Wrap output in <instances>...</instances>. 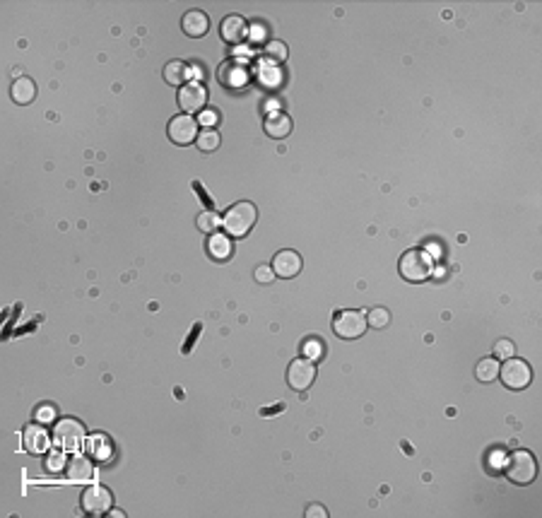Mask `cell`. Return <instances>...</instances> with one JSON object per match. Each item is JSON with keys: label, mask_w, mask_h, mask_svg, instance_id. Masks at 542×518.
<instances>
[{"label": "cell", "mask_w": 542, "mask_h": 518, "mask_svg": "<svg viewBox=\"0 0 542 518\" xmlns=\"http://www.w3.org/2000/svg\"><path fill=\"white\" fill-rule=\"evenodd\" d=\"M253 278H256L261 285H268L275 280V270H273V266H258L256 273H253Z\"/></svg>", "instance_id": "obj_29"}, {"label": "cell", "mask_w": 542, "mask_h": 518, "mask_svg": "<svg viewBox=\"0 0 542 518\" xmlns=\"http://www.w3.org/2000/svg\"><path fill=\"white\" fill-rule=\"evenodd\" d=\"M499 379L504 381L506 388L523 390V388H528L530 381H533V372H530L528 362L511 357V360L504 362V367H499Z\"/></svg>", "instance_id": "obj_5"}, {"label": "cell", "mask_w": 542, "mask_h": 518, "mask_svg": "<svg viewBox=\"0 0 542 518\" xmlns=\"http://www.w3.org/2000/svg\"><path fill=\"white\" fill-rule=\"evenodd\" d=\"M256 219H258L256 205L248 200H241V203H234V205L226 210L224 219H222V227L226 229L229 236H246L253 224H256Z\"/></svg>", "instance_id": "obj_2"}, {"label": "cell", "mask_w": 542, "mask_h": 518, "mask_svg": "<svg viewBox=\"0 0 542 518\" xmlns=\"http://www.w3.org/2000/svg\"><path fill=\"white\" fill-rule=\"evenodd\" d=\"M265 133H268L270 137H275V140H282V137H287L292 133V118L287 114H270L268 118H265Z\"/></svg>", "instance_id": "obj_17"}, {"label": "cell", "mask_w": 542, "mask_h": 518, "mask_svg": "<svg viewBox=\"0 0 542 518\" xmlns=\"http://www.w3.org/2000/svg\"><path fill=\"white\" fill-rule=\"evenodd\" d=\"M265 56L270 60H285L287 58V46L282 41H268L265 43Z\"/></svg>", "instance_id": "obj_27"}, {"label": "cell", "mask_w": 542, "mask_h": 518, "mask_svg": "<svg viewBox=\"0 0 542 518\" xmlns=\"http://www.w3.org/2000/svg\"><path fill=\"white\" fill-rule=\"evenodd\" d=\"M306 516H309V518H311V516L325 518V509H323V506H318V504H311V506L306 509Z\"/></svg>", "instance_id": "obj_31"}, {"label": "cell", "mask_w": 542, "mask_h": 518, "mask_svg": "<svg viewBox=\"0 0 542 518\" xmlns=\"http://www.w3.org/2000/svg\"><path fill=\"white\" fill-rule=\"evenodd\" d=\"M111 504H114L111 492H109L107 487H102V484H94V487H87L85 492H82V511L90 516L109 514Z\"/></svg>", "instance_id": "obj_8"}, {"label": "cell", "mask_w": 542, "mask_h": 518, "mask_svg": "<svg viewBox=\"0 0 542 518\" xmlns=\"http://www.w3.org/2000/svg\"><path fill=\"white\" fill-rule=\"evenodd\" d=\"M65 470H68V477H70L73 482H82V484H85V482H92V480H94V465L90 463V458H87V456H80V454L73 456V458L68 461V468H65Z\"/></svg>", "instance_id": "obj_16"}, {"label": "cell", "mask_w": 542, "mask_h": 518, "mask_svg": "<svg viewBox=\"0 0 542 518\" xmlns=\"http://www.w3.org/2000/svg\"><path fill=\"white\" fill-rule=\"evenodd\" d=\"M186 75H188V65L184 60H171V63H167V68H164V80H167V85H171V87L184 85Z\"/></svg>", "instance_id": "obj_21"}, {"label": "cell", "mask_w": 542, "mask_h": 518, "mask_svg": "<svg viewBox=\"0 0 542 518\" xmlns=\"http://www.w3.org/2000/svg\"><path fill=\"white\" fill-rule=\"evenodd\" d=\"M217 80L224 87H229V90H243L251 82V70H248V65L243 60H224L217 70Z\"/></svg>", "instance_id": "obj_7"}, {"label": "cell", "mask_w": 542, "mask_h": 518, "mask_svg": "<svg viewBox=\"0 0 542 518\" xmlns=\"http://www.w3.org/2000/svg\"><path fill=\"white\" fill-rule=\"evenodd\" d=\"M219 34H222L226 43H241L248 34L246 20L239 18V15H229V18H224L222 25H219Z\"/></svg>", "instance_id": "obj_14"}, {"label": "cell", "mask_w": 542, "mask_h": 518, "mask_svg": "<svg viewBox=\"0 0 542 518\" xmlns=\"http://www.w3.org/2000/svg\"><path fill=\"white\" fill-rule=\"evenodd\" d=\"M477 379L482 383H489L494 381V379H499V362L492 360V357H487V360H482L477 364Z\"/></svg>", "instance_id": "obj_23"}, {"label": "cell", "mask_w": 542, "mask_h": 518, "mask_svg": "<svg viewBox=\"0 0 542 518\" xmlns=\"http://www.w3.org/2000/svg\"><path fill=\"white\" fill-rule=\"evenodd\" d=\"M231 251H234V246H231V239L226 234H210L208 239V253L215 258V261H226V258L231 256Z\"/></svg>", "instance_id": "obj_18"}, {"label": "cell", "mask_w": 542, "mask_h": 518, "mask_svg": "<svg viewBox=\"0 0 542 518\" xmlns=\"http://www.w3.org/2000/svg\"><path fill=\"white\" fill-rule=\"evenodd\" d=\"M367 323L372 328H376V330H381V328H386L391 323V313H388V308H384V306H374L372 311L367 313Z\"/></svg>", "instance_id": "obj_26"}, {"label": "cell", "mask_w": 542, "mask_h": 518, "mask_svg": "<svg viewBox=\"0 0 542 518\" xmlns=\"http://www.w3.org/2000/svg\"><path fill=\"white\" fill-rule=\"evenodd\" d=\"M273 270H275V275H280V278H285V280L294 278V275L302 273V256L297 251H292V249H285V251L275 253Z\"/></svg>", "instance_id": "obj_12"}, {"label": "cell", "mask_w": 542, "mask_h": 518, "mask_svg": "<svg viewBox=\"0 0 542 518\" xmlns=\"http://www.w3.org/2000/svg\"><path fill=\"white\" fill-rule=\"evenodd\" d=\"M313 379H316V364L311 360H306V357L304 360H294L290 364V369H287V383H290L292 390L304 393L313 383Z\"/></svg>", "instance_id": "obj_10"}, {"label": "cell", "mask_w": 542, "mask_h": 518, "mask_svg": "<svg viewBox=\"0 0 542 518\" xmlns=\"http://www.w3.org/2000/svg\"><path fill=\"white\" fill-rule=\"evenodd\" d=\"M22 444H25L27 454L39 456V454H46L51 439H48L46 429H43L41 424H29V427L25 429V434H22Z\"/></svg>", "instance_id": "obj_13"}, {"label": "cell", "mask_w": 542, "mask_h": 518, "mask_svg": "<svg viewBox=\"0 0 542 518\" xmlns=\"http://www.w3.org/2000/svg\"><path fill=\"white\" fill-rule=\"evenodd\" d=\"M494 357H499L501 362L511 360V357H516V347H513L511 340H499L494 345Z\"/></svg>", "instance_id": "obj_28"}, {"label": "cell", "mask_w": 542, "mask_h": 518, "mask_svg": "<svg viewBox=\"0 0 542 518\" xmlns=\"http://www.w3.org/2000/svg\"><path fill=\"white\" fill-rule=\"evenodd\" d=\"M506 477L513 484H530L538 475V463H535L533 454L528 451H513L506 461Z\"/></svg>", "instance_id": "obj_3"}, {"label": "cell", "mask_w": 542, "mask_h": 518, "mask_svg": "<svg viewBox=\"0 0 542 518\" xmlns=\"http://www.w3.org/2000/svg\"><path fill=\"white\" fill-rule=\"evenodd\" d=\"M196 224H198V229L205 231V234H215L219 224H222V219L217 217V212H215V210H203L196 217Z\"/></svg>", "instance_id": "obj_22"}, {"label": "cell", "mask_w": 542, "mask_h": 518, "mask_svg": "<svg viewBox=\"0 0 542 518\" xmlns=\"http://www.w3.org/2000/svg\"><path fill=\"white\" fill-rule=\"evenodd\" d=\"M53 415H56V412H53V407H39V410H36V417H39L41 422L53 420Z\"/></svg>", "instance_id": "obj_30"}, {"label": "cell", "mask_w": 542, "mask_h": 518, "mask_svg": "<svg viewBox=\"0 0 542 518\" xmlns=\"http://www.w3.org/2000/svg\"><path fill=\"white\" fill-rule=\"evenodd\" d=\"M400 275L407 282H424L434 273V258L424 249H410L400 258Z\"/></svg>", "instance_id": "obj_1"}, {"label": "cell", "mask_w": 542, "mask_h": 518, "mask_svg": "<svg viewBox=\"0 0 542 518\" xmlns=\"http://www.w3.org/2000/svg\"><path fill=\"white\" fill-rule=\"evenodd\" d=\"M208 104V90L201 82H186L179 90V107L186 114H201Z\"/></svg>", "instance_id": "obj_11"}, {"label": "cell", "mask_w": 542, "mask_h": 518, "mask_svg": "<svg viewBox=\"0 0 542 518\" xmlns=\"http://www.w3.org/2000/svg\"><path fill=\"white\" fill-rule=\"evenodd\" d=\"M302 352H304V357H306V360L318 362V360H323V355H325V345L320 343V338L311 335V338H309L306 343L302 345Z\"/></svg>", "instance_id": "obj_24"}, {"label": "cell", "mask_w": 542, "mask_h": 518, "mask_svg": "<svg viewBox=\"0 0 542 518\" xmlns=\"http://www.w3.org/2000/svg\"><path fill=\"white\" fill-rule=\"evenodd\" d=\"M367 313L355 311V308H347V311H337L333 318V330L337 338L342 340H357L364 335L367 330Z\"/></svg>", "instance_id": "obj_4"}, {"label": "cell", "mask_w": 542, "mask_h": 518, "mask_svg": "<svg viewBox=\"0 0 542 518\" xmlns=\"http://www.w3.org/2000/svg\"><path fill=\"white\" fill-rule=\"evenodd\" d=\"M198 125L201 123H198L191 114L174 116L167 128L169 140L176 142V145H191V142H196V137H198Z\"/></svg>", "instance_id": "obj_9"}, {"label": "cell", "mask_w": 542, "mask_h": 518, "mask_svg": "<svg viewBox=\"0 0 542 518\" xmlns=\"http://www.w3.org/2000/svg\"><path fill=\"white\" fill-rule=\"evenodd\" d=\"M90 449H92V456L97 458L99 463H107L111 461L114 456V444L109 437H104V434H97V437L90 442Z\"/></svg>", "instance_id": "obj_20"}, {"label": "cell", "mask_w": 542, "mask_h": 518, "mask_svg": "<svg viewBox=\"0 0 542 518\" xmlns=\"http://www.w3.org/2000/svg\"><path fill=\"white\" fill-rule=\"evenodd\" d=\"M10 95H13V99L18 104H29L32 99L36 97V87L29 77H20V80H15V85L10 87Z\"/></svg>", "instance_id": "obj_19"}, {"label": "cell", "mask_w": 542, "mask_h": 518, "mask_svg": "<svg viewBox=\"0 0 542 518\" xmlns=\"http://www.w3.org/2000/svg\"><path fill=\"white\" fill-rule=\"evenodd\" d=\"M53 442L60 451H80L82 442H85V427L77 420H60L53 427Z\"/></svg>", "instance_id": "obj_6"}, {"label": "cell", "mask_w": 542, "mask_h": 518, "mask_svg": "<svg viewBox=\"0 0 542 518\" xmlns=\"http://www.w3.org/2000/svg\"><path fill=\"white\" fill-rule=\"evenodd\" d=\"M196 145L201 147L203 152L217 150V147H219V133H217V130H212V128L203 130V133H198V137H196Z\"/></svg>", "instance_id": "obj_25"}, {"label": "cell", "mask_w": 542, "mask_h": 518, "mask_svg": "<svg viewBox=\"0 0 542 518\" xmlns=\"http://www.w3.org/2000/svg\"><path fill=\"white\" fill-rule=\"evenodd\" d=\"M217 121V114H203V123H215Z\"/></svg>", "instance_id": "obj_32"}, {"label": "cell", "mask_w": 542, "mask_h": 518, "mask_svg": "<svg viewBox=\"0 0 542 518\" xmlns=\"http://www.w3.org/2000/svg\"><path fill=\"white\" fill-rule=\"evenodd\" d=\"M181 27H184V32L191 39H201V36L208 34L210 20L203 10H188V13L184 15V20H181Z\"/></svg>", "instance_id": "obj_15"}]
</instances>
